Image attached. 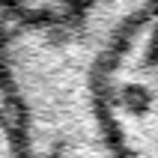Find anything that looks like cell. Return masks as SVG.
<instances>
[{
  "label": "cell",
  "mask_w": 158,
  "mask_h": 158,
  "mask_svg": "<svg viewBox=\"0 0 158 158\" xmlns=\"http://www.w3.org/2000/svg\"><path fill=\"white\" fill-rule=\"evenodd\" d=\"M158 0H89L72 24L3 27V98L33 158H116L96 107V81Z\"/></svg>",
  "instance_id": "obj_1"
},
{
  "label": "cell",
  "mask_w": 158,
  "mask_h": 158,
  "mask_svg": "<svg viewBox=\"0 0 158 158\" xmlns=\"http://www.w3.org/2000/svg\"><path fill=\"white\" fill-rule=\"evenodd\" d=\"M96 107L116 158H158V6L102 66Z\"/></svg>",
  "instance_id": "obj_2"
},
{
  "label": "cell",
  "mask_w": 158,
  "mask_h": 158,
  "mask_svg": "<svg viewBox=\"0 0 158 158\" xmlns=\"http://www.w3.org/2000/svg\"><path fill=\"white\" fill-rule=\"evenodd\" d=\"M89 6V0H3V27H63Z\"/></svg>",
  "instance_id": "obj_3"
},
{
  "label": "cell",
  "mask_w": 158,
  "mask_h": 158,
  "mask_svg": "<svg viewBox=\"0 0 158 158\" xmlns=\"http://www.w3.org/2000/svg\"><path fill=\"white\" fill-rule=\"evenodd\" d=\"M0 134H3V152L0 158H33L30 140H27L24 123L15 114V107L3 98V110H0Z\"/></svg>",
  "instance_id": "obj_4"
}]
</instances>
